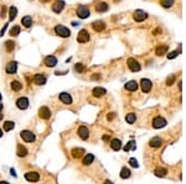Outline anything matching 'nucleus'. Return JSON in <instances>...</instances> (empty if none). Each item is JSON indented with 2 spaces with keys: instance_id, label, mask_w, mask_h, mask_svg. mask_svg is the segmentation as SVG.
<instances>
[{
  "instance_id": "1",
  "label": "nucleus",
  "mask_w": 186,
  "mask_h": 184,
  "mask_svg": "<svg viewBox=\"0 0 186 184\" xmlns=\"http://www.w3.org/2000/svg\"><path fill=\"white\" fill-rule=\"evenodd\" d=\"M55 32L57 36H60V37H63V38H67L69 37V35H71V31L68 30L66 26L63 25H57L55 26Z\"/></svg>"
},
{
  "instance_id": "2",
  "label": "nucleus",
  "mask_w": 186,
  "mask_h": 184,
  "mask_svg": "<svg viewBox=\"0 0 186 184\" xmlns=\"http://www.w3.org/2000/svg\"><path fill=\"white\" fill-rule=\"evenodd\" d=\"M20 136L25 142H34L36 140V136L34 132L29 131V130H24V131L20 132Z\"/></svg>"
},
{
  "instance_id": "3",
  "label": "nucleus",
  "mask_w": 186,
  "mask_h": 184,
  "mask_svg": "<svg viewBox=\"0 0 186 184\" xmlns=\"http://www.w3.org/2000/svg\"><path fill=\"white\" fill-rule=\"evenodd\" d=\"M127 64H128V67H129V69L131 72H139L140 68H142V66L139 64V62L136 59H134V58H128Z\"/></svg>"
},
{
  "instance_id": "4",
  "label": "nucleus",
  "mask_w": 186,
  "mask_h": 184,
  "mask_svg": "<svg viewBox=\"0 0 186 184\" xmlns=\"http://www.w3.org/2000/svg\"><path fill=\"white\" fill-rule=\"evenodd\" d=\"M76 14H77V16H78L80 19H87V18L89 16V9H88L87 6L81 5V6L77 7Z\"/></svg>"
},
{
  "instance_id": "5",
  "label": "nucleus",
  "mask_w": 186,
  "mask_h": 184,
  "mask_svg": "<svg viewBox=\"0 0 186 184\" xmlns=\"http://www.w3.org/2000/svg\"><path fill=\"white\" fill-rule=\"evenodd\" d=\"M89 34H88V31L87 30H81L80 32H78V36H77V41L80 43H86V42H88L89 41Z\"/></svg>"
},
{
  "instance_id": "6",
  "label": "nucleus",
  "mask_w": 186,
  "mask_h": 184,
  "mask_svg": "<svg viewBox=\"0 0 186 184\" xmlns=\"http://www.w3.org/2000/svg\"><path fill=\"white\" fill-rule=\"evenodd\" d=\"M133 19L135 20V21H138V22L145 21V20L148 19V14L145 13V11L136 10V11H134V14H133Z\"/></svg>"
},
{
  "instance_id": "7",
  "label": "nucleus",
  "mask_w": 186,
  "mask_h": 184,
  "mask_svg": "<svg viewBox=\"0 0 186 184\" xmlns=\"http://www.w3.org/2000/svg\"><path fill=\"white\" fill-rule=\"evenodd\" d=\"M166 126V120L161 116H156L154 120H153V127L154 129H161Z\"/></svg>"
},
{
  "instance_id": "8",
  "label": "nucleus",
  "mask_w": 186,
  "mask_h": 184,
  "mask_svg": "<svg viewBox=\"0 0 186 184\" xmlns=\"http://www.w3.org/2000/svg\"><path fill=\"white\" fill-rule=\"evenodd\" d=\"M24 177L27 182H32V183L40 181V174L37 172H27V173H25Z\"/></svg>"
},
{
  "instance_id": "9",
  "label": "nucleus",
  "mask_w": 186,
  "mask_h": 184,
  "mask_svg": "<svg viewBox=\"0 0 186 184\" xmlns=\"http://www.w3.org/2000/svg\"><path fill=\"white\" fill-rule=\"evenodd\" d=\"M140 87H142V90L144 93H149L151 90L153 83H151V80H149L146 78H143L142 80H140Z\"/></svg>"
},
{
  "instance_id": "10",
  "label": "nucleus",
  "mask_w": 186,
  "mask_h": 184,
  "mask_svg": "<svg viewBox=\"0 0 186 184\" xmlns=\"http://www.w3.org/2000/svg\"><path fill=\"white\" fill-rule=\"evenodd\" d=\"M63 9H65V1L63 0H56V1L52 4V11L53 13L59 14Z\"/></svg>"
},
{
  "instance_id": "11",
  "label": "nucleus",
  "mask_w": 186,
  "mask_h": 184,
  "mask_svg": "<svg viewBox=\"0 0 186 184\" xmlns=\"http://www.w3.org/2000/svg\"><path fill=\"white\" fill-rule=\"evenodd\" d=\"M16 106L20 109V110H26L29 108V99L27 98H19L18 100H16Z\"/></svg>"
},
{
  "instance_id": "12",
  "label": "nucleus",
  "mask_w": 186,
  "mask_h": 184,
  "mask_svg": "<svg viewBox=\"0 0 186 184\" xmlns=\"http://www.w3.org/2000/svg\"><path fill=\"white\" fill-rule=\"evenodd\" d=\"M39 116L41 119H44V120H47L51 116V111H50V109L47 106H42V108L39 109Z\"/></svg>"
},
{
  "instance_id": "13",
  "label": "nucleus",
  "mask_w": 186,
  "mask_h": 184,
  "mask_svg": "<svg viewBox=\"0 0 186 184\" xmlns=\"http://www.w3.org/2000/svg\"><path fill=\"white\" fill-rule=\"evenodd\" d=\"M77 133H78V136H80L82 140H87V138L89 137V131H88V129H87L86 126H80Z\"/></svg>"
},
{
  "instance_id": "14",
  "label": "nucleus",
  "mask_w": 186,
  "mask_h": 184,
  "mask_svg": "<svg viewBox=\"0 0 186 184\" xmlns=\"http://www.w3.org/2000/svg\"><path fill=\"white\" fill-rule=\"evenodd\" d=\"M34 83L36 85H44L46 83V75L41 74V73H37V74L34 75Z\"/></svg>"
},
{
  "instance_id": "15",
  "label": "nucleus",
  "mask_w": 186,
  "mask_h": 184,
  "mask_svg": "<svg viewBox=\"0 0 186 184\" xmlns=\"http://www.w3.org/2000/svg\"><path fill=\"white\" fill-rule=\"evenodd\" d=\"M5 71H6V73H9V74H14V73H16V71H18V63H16L15 61L9 62L5 67Z\"/></svg>"
},
{
  "instance_id": "16",
  "label": "nucleus",
  "mask_w": 186,
  "mask_h": 184,
  "mask_svg": "<svg viewBox=\"0 0 186 184\" xmlns=\"http://www.w3.org/2000/svg\"><path fill=\"white\" fill-rule=\"evenodd\" d=\"M44 63H45V66L46 67H55L57 64V58L55 56H47L46 58H45Z\"/></svg>"
},
{
  "instance_id": "17",
  "label": "nucleus",
  "mask_w": 186,
  "mask_h": 184,
  "mask_svg": "<svg viewBox=\"0 0 186 184\" xmlns=\"http://www.w3.org/2000/svg\"><path fill=\"white\" fill-rule=\"evenodd\" d=\"M59 99H60L63 104H66V105L72 104V96L69 95L68 93H61L60 95H59Z\"/></svg>"
},
{
  "instance_id": "18",
  "label": "nucleus",
  "mask_w": 186,
  "mask_h": 184,
  "mask_svg": "<svg viewBox=\"0 0 186 184\" xmlns=\"http://www.w3.org/2000/svg\"><path fill=\"white\" fill-rule=\"evenodd\" d=\"M92 27H93L94 31L101 32V31H103V30H106V24L103 22V21H94V22L92 24Z\"/></svg>"
},
{
  "instance_id": "19",
  "label": "nucleus",
  "mask_w": 186,
  "mask_h": 184,
  "mask_svg": "<svg viewBox=\"0 0 186 184\" xmlns=\"http://www.w3.org/2000/svg\"><path fill=\"white\" fill-rule=\"evenodd\" d=\"M27 148L22 145H18V150H16V154L19 157H26L27 156Z\"/></svg>"
},
{
  "instance_id": "20",
  "label": "nucleus",
  "mask_w": 186,
  "mask_h": 184,
  "mask_svg": "<svg viewBox=\"0 0 186 184\" xmlns=\"http://www.w3.org/2000/svg\"><path fill=\"white\" fill-rule=\"evenodd\" d=\"M110 147L113 151H119L122 148V142L121 140H118V138H114V140L110 141Z\"/></svg>"
},
{
  "instance_id": "21",
  "label": "nucleus",
  "mask_w": 186,
  "mask_h": 184,
  "mask_svg": "<svg viewBox=\"0 0 186 184\" xmlns=\"http://www.w3.org/2000/svg\"><path fill=\"white\" fill-rule=\"evenodd\" d=\"M92 94H93L94 98H101V96H103V95L106 94V89H103V88H101V87H96V88L93 89Z\"/></svg>"
},
{
  "instance_id": "22",
  "label": "nucleus",
  "mask_w": 186,
  "mask_h": 184,
  "mask_svg": "<svg viewBox=\"0 0 186 184\" xmlns=\"http://www.w3.org/2000/svg\"><path fill=\"white\" fill-rule=\"evenodd\" d=\"M161 144H163V140H161V137H159V136L153 137L150 142H149L150 147H159V146H161Z\"/></svg>"
},
{
  "instance_id": "23",
  "label": "nucleus",
  "mask_w": 186,
  "mask_h": 184,
  "mask_svg": "<svg viewBox=\"0 0 186 184\" xmlns=\"http://www.w3.org/2000/svg\"><path fill=\"white\" fill-rule=\"evenodd\" d=\"M82 154H84L83 148H72V151H71V156L73 158H81Z\"/></svg>"
},
{
  "instance_id": "24",
  "label": "nucleus",
  "mask_w": 186,
  "mask_h": 184,
  "mask_svg": "<svg viewBox=\"0 0 186 184\" xmlns=\"http://www.w3.org/2000/svg\"><path fill=\"white\" fill-rule=\"evenodd\" d=\"M108 9H109V6L107 3H98L96 5V11H98V13H106Z\"/></svg>"
},
{
  "instance_id": "25",
  "label": "nucleus",
  "mask_w": 186,
  "mask_h": 184,
  "mask_svg": "<svg viewBox=\"0 0 186 184\" xmlns=\"http://www.w3.org/2000/svg\"><path fill=\"white\" fill-rule=\"evenodd\" d=\"M125 89L127 90H129V92H134V90L138 89V84H136V82L130 80V82H128V83L125 84Z\"/></svg>"
},
{
  "instance_id": "26",
  "label": "nucleus",
  "mask_w": 186,
  "mask_h": 184,
  "mask_svg": "<svg viewBox=\"0 0 186 184\" xmlns=\"http://www.w3.org/2000/svg\"><path fill=\"white\" fill-rule=\"evenodd\" d=\"M93 161H94L93 154H86V156L83 157V159H82V163H83L84 166H89V164H92Z\"/></svg>"
},
{
  "instance_id": "27",
  "label": "nucleus",
  "mask_w": 186,
  "mask_h": 184,
  "mask_svg": "<svg viewBox=\"0 0 186 184\" xmlns=\"http://www.w3.org/2000/svg\"><path fill=\"white\" fill-rule=\"evenodd\" d=\"M21 24H22V26H25L26 28L31 27V25H32V19H31V16H24L22 20H21Z\"/></svg>"
},
{
  "instance_id": "28",
  "label": "nucleus",
  "mask_w": 186,
  "mask_h": 184,
  "mask_svg": "<svg viewBox=\"0 0 186 184\" xmlns=\"http://www.w3.org/2000/svg\"><path fill=\"white\" fill-rule=\"evenodd\" d=\"M10 85H11V89L14 92H19V90H21V88H22V84L20 83L19 80H12Z\"/></svg>"
},
{
  "instance_id": "29",
  "label": "nucleus",
  "mask_w": 186,
  "mask_h": 184,
  "mask_svg": "<svg viewBox=\"0 0 186 184\" xmlns=\"http://www.w3.org/2000/svg\"><path fill=\"white\" fill-rule=\"evenodd\" d=\"M166 51H168L166 44H160V46H158V48H156V56H163L166 53Z\"/></svg>"
},
{
  "instance_id": "30",
  "label": "nucleus",
  "mask_w": 186,
  "mask_h": 184,
  "mask_svg": "<svg viewBox=\"0 0 186 184\" xmlns=\"http://www.w3.org/2000/svg\"><path fill=\"white\" fill-rule=\"evenodd\" d=\"M130 171L127 168V167H123L122 168V171H121V178H123V179H127V178H129L130 177Z\"/></svg>"
},
{
  "instance_id": "31",
  "label": "nucleus",
  "mask_w": 186,
  "mask_h": 184,
  "mask_svg": "<svg viewBox=\"0 0 186 184\" xmlns=\"http://www.w3.org/2000/svg\"><path fill=\"white\" fill-rule=\"evenodd\" d=\"M16 14H18V9H16L15 6H11L9 9V20L12 21L15 18H16Z\"/></svg>"
},
{
  "instance_id": "32",
  "label": "nucleus",
  "mask_w": 186,
  "mask_h": 184,
  "mask_svg": "<svg viewBox=\"0 0 186 184\" xmlns=\"http://www.w3.org/2000/svg\"><path fill=\"white\" fill-rule=\"evenodd\" d=\"M160 4L163 7H165V9H169V7H171L174 5V0H161Z\"/></svg>"
},
{
  "instance_id": "33",
  "label": "nucleus",
  "mask_w": 186,
  "mask_h": 184,
  "mask_svg": "<svg viewBox=\"0 0 186 184\" xmlns=\"http://www.w3.org/2000/svg\"><path fill=\"white\" fill-rule=\"evenodd\" d=\"M135 120H136V115L133 113L128 114V115L125 116V121L128 122V124H133V122H135Z\"/></svg>"
},
{
  "instance_id": "34",
  "label": "nucleus",
  "mask_w": 186,
  "mask_h": 184,
  "mask_svg": "<svg viewBox=\"0 0 186 184\" xmlns=\"http://www.w3.org/2000/svg\"><path fill=\"white\" fill-rule=\"evenodd\" d=\"M166 173H168V171L165 168H158V169H155V172H154V174L156 175V177H165Z\"/></svg>"
},
{
  "instance_id": "35",
  "label": "nucleus",
  "mask_w": 186,
  "mask_h": 184,
  "mask_svg": "<svg viewBox=\"0 0 186 184\" xmlns=\"http://www.w3.org/2000/svg\"><path fill=\"white\" fill-rule=\"evenodd\" d=\"M5 48H6L7 52H12V51H14V48H15V43L12 42L11 40L6 41V42H5Z\"/></svg>"
},
{
  "instance_id": "36",
  "label": "nucleus",
  "mask_w": 186,
  "mask_h": 184,
  "mask_svg": "<svg viewBox=\"0 0 186 184\" xmlns=\"http://www.w3.org/2000/svg\"><path fill=\"white\" fill-rule=\"evenodd\" d=\"M14 127H15L14 122H11V121H5L4 122V130H5V131H11Z\"/></svg>"
},
{
  "instance_id": "37",
  "label": "nucleus",
  "mask_w": 186,
  "mask_h": 184,
  "mask_svg": "<svg viewBox=\"0 0 186 184\" xmlns=\"http://www.w3.org/2000/svg\"><path fill=\"white\" fill-rule=\"evenodd\" d=\"M20 34V26H12L10 30V36H18Z\"/></svg>"
},
{
  "instance_id": "38",
  "label": "nucleus",
  "mask_w": 186,
  "mask_h": 184,
  "mask_svg": "<svg viewBox=\"0 0 186 184\" xmlns=\"http://www.w3.org/2000/svg\"><path fill=\"white\" fill-rule=\"evenodd\" d=\"M74 69H76L77 73H82L86 71V67H84V64H82V63H77L76 66H74Z\"/></svg>"
},
{
  "instance_id": "39",
  "label": "nucleus",
  "mask_w": 186,
  "mask_h": 184,
  "mask_svg": "<svg viewBox=\"0 0 186 184\" xmlns=\"http://www.w3.org/2000/svg\"><path fill=\"white\" fill-rule=\"evenodd\" d=\"M174 82H175V75H174V74L169 75V77H168V79H166V85H172V84H174Z\"/></svg>"
},
{
  "instance_id": "40",
  "label": "nucleus",
  "mask_w": 186,
  "mask_h": 184,
  "mask_svg": "<svg viewBox=\"0 0 186 184\" xmlns=\"http://www.w3.org/2000/svg\"><path fill=\"white\" fill-rule=\"evenodd\" d=\"M177 55H179V51H174V52H170L168 55V58L169 59H174V58H176Z\"/></svg>"
},
{
  "instance_id": "41",
  "label": "nucleus",
  "mask_w": 186,
  "mask_h": 184,
  "mask_svg": "<svg viewBox=\"0 0 186 184\" xmlns=\"http://www.w3.org/2000/svg\"><path fill=\"white\" fill-rule=\"evenodd\" d=\"M129 163H130L131 167H134V168H138V167H139V164H138V162H136L135 158H130L129 159Z\"/></svg>"
},
{
  "instance_id": "42",
  "label": "nucleus",
  "mask_w": 186,
  "mask_h": 184,
  "mask_svg": "<svg viewBox=\"0 0 186 184\" xmlns=\"http://www.w3.org/2000/svg\"><path fill=\"white\" fill-rule=\"evenodd\" d=\"M134 145V141H130V142H128V145L125 146V147H124V151H125V152H128V151H129L130 148H133V146Z\"/></svg>"
},
{
  "instance_id": "43",
  "label": "nucleus",
  "mask_w": 186,
  "mask_h": 184,
  "mask_svg": "<svg viewBox=\"0 0 186 184\" xmlns=\"http://www.w3.org/2000/svg\"><path fill=\"white\" fill-rule=\"evenodd\" d=\"M114 117H115V114H114V113H109L108 115H107V119H108V121H112Z\"/></svg>"
},
{
  "instance_id": "44",
  "label": "nucleus",
  "mask_w": 186,
  "mask_h": 184,
  "mask_svg": "<svg viewBox=\"0 0 186 184\" xmlns=\"http://www.w3.org/2000/svg\"><path fill=\"white\" fill-rule=\"evenodd\" d=\"M99 78H101V74H93L92 77H91V79L92 80H98Z\"/></svg>"
},
{
  "instance_id": "45",
  "label": "nucleus",
  "mask_w": 186,
  "mask_h": 184,
  "mask_svg": "<svg viewBox=\"0 0 186 184\" xmlns=\"http://www.w3.org/2000/svg\"><path fill=\"white\" fill-rule=\"evenodd\" d=\"M6 28H7V25H5L3 28H1V31H0V36H3L4 34H5V31H6Z\"/></svg>"
},
{
  "instance_id": "46",
  "label": "nucleus",
  "mask_w": 186,
  "mask_h": 184,
  "mask_svg": "<svg viewBox=\"0 0 186 184\" xmlns=\"http://www.w3.org/2000/svg\"><path fill=\"white\" fill-rule=\"evenodd\" d=\"M5 11H6V7L3 6L1 7V18H4V15H5Z\"/></svg>"
},
{
  "instance_id": "47",
  "label": "nucleus",
  "mask_w": 186,
  "mask_h": 184,
  "mask_svg": "<svg viewBox=\"0 0 186 184\" xmlns=\"http://www.w3.org/2000/svg\"><path fill=\"white\" fill-rule=\"evenodd\" d=\"M109 136H108V135H104V136H103V141H108L109 140Z\"/></svg>"
},
{
  "instance_id": "48",
  "label": "nucleus",
  "mask_w": 186,
  "mask_h": 184,
  "mask_svg": "<svg viewBox=\"0 0 186 184\" xmlns=\"http://www.w3.org/2000/svg\"><path fill=\"white\" fill-rule=\"evenodd\" d=\"M104 184H113V183H112L110 181H106V182H104Z\"/></svg>"
},
{
  "instance_id": "49",
  "label": "nucleus",
  "mask_w": 186,
  "mask_h": 184,
  "mask_svg": "<svg viewBox=\"0 0 186 184\" xmlns=\"http://www.w3.org/2000/svg\"><path fill=\"white\" fill-rule=\"evenodd\" d=\"M3 108H4V106H3V104H0V113L3 111Z\"/></svg>"
},
{
  "instance_id": "50",
  "label": "nucleus",
  "mask_w": 186,
  "mask_h": 184,
  "mask_svg": "<svg viewBox=\"0 0 186 184\" xmlns=\"http://www.w3.org/2000/svg\"><path fill=\"white\" fill-rule=\"evenodd\" d=\"M3 116H4V115H3V114H1V113H0V121H1V120H3Z\"/></svg>"
},
{
  "instance_id": "51",
  "label": "nucleus",
  "mask_w": 186,
  "mask_h": 184,
  "mask_svg": "<svg viewBox=\"0 0 186 184\" xmlns=\"http://www.w3.org/2000/svg\"><path fill=\"white\" fill-rule=\"evenodd\" d=\"M0 184H10V183H7V182H0Z\"/></svg>"
},
{
  "instance_id": "52",
  "label": "nucleus",
  "mask_w": 186,
  "mask_h": 184,
  "mask_svg": "<svg viewBox=\"0 0 186 184\" xmlns=\"http://www.w3.org/2000/svg\"><path fill=\"white\" fill-rule=\"evenodd\" d=\"M47 1H50V0H41V3H47Z\"/></svg>"
},
{
  "instance_id": "53",
  "label": "nucleus",
  "mask_w": 186,
  "mask_h": 184,
  "mask_svg": "<svg viewBox=\"0 0 186 184\" xmlns=\"http://www.w3.org/2000/svg\"><path fill=\"white\" fill-rule=\"evenodd\" d=\"M1 136H3V130L0 129V137H1Z\"/></svg>"
},
{
  "instance_id": "54",
  "label": "nucleus",
  "mask_w": 186,
  "mask_h": 184,
  "mask_svg": "<svg viewBox=\"0 0 186 184\" xmlns=\"http://www.w3.org/2000/svg\"><path fill=\"white\" fill-rule=\"evenodd\" d=\"M0 100H1V94H0Z\"/></svg>"
},
{
  "instance_id": "55",
  "label": "nucleus",
  "mask_w": 186,
  "mask_h": 184,
  "mask_svg": "<svg viewBox=\"0 0 186 184\" xmlns=\"http://www.w3.org/2000/svg\"><path fill=\"white\" fill-rule=\"evenodd\" d=\"M114 1H118V0H114Z\"/></svg>"
}]
</instances>
